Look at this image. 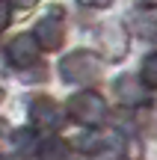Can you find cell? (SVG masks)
<instances>
[{
  "instance_id": "cell-1",
  "label": "cell",
  "mask_w": 157,
  "mask_h": 160,
  "mask_svg": "<svg viewBox=\"0 0 157 160\" xmlns=\"http://www.w3.org/2000/svg\"><path fill=\"white\" fill-rule=\"evenodd\" d=\"M59 74L65 83H92L101 77V57L92 51H71L59 59Z\"/></svg>"
},
{
  "instance_id": "cell-2",
  "label": "cell",
  "mask_w": 157,
  "mask_h": 160,
  "mask_svg": "<svg viewBox=\"0 0 157 160\" xmlns=\"http://www.w3.org/2000/svg\"><path fill=\"white\" fill-rule=\"evenodd\" d=\"M68 116L74 122H80V125H86V128H101L104 119H107V104L98 92L86 89V92H77L68 101Z\"/></svg>"
},
{
  "instance_id": "cell-9",
  "label": "cell",
  "mask_w": 157,
  "mask_h": 160,
  "mask_svg": "<svg viewBox=\"0 0 157 160\" xmlns=\"http://www.w3.org/2000/svg\"><path fill=\"white\" fill-rule=\"evenodd\" d=\"M12 145H15V151H18L21 157L39 154V139H36V133L30 131V128H21V131L12 133Z\"/></svg>"
},
{
  "instance_id": "cell-14",
  "label": "cell",
  "mask_w": 157,
  "mask_h": 160,
  "mask_svg": "<svg viewBox=\"0 0 157 160\" xmlns=\"http://www.w3.org/2000/svg\"><path fill=\"white\" fill-rule=\"evenodd\" d=\"M142 6H148V9H157V0H142Z\"/></svg>"
},
{
  "instance_id": "cell-11",
  "label": "cell",
  "mask_w": 157,
  "mask_h": 160,
  "mask_svg": "<svg viewBox=\"0 0 157 160\" xmlns=\"http://www.w3.org/2000/svg\"><path fill=\"white\" fill-rule=\"evenodd\" d=\"M9 21H12V6L9 0H0V30L9 27Z\"/></svg>"
},
{
  "instance_id": "cell-12",
  "label": "cell",
  "mask_w": 157,
  "mask_h": 160,
  "mask_svg": "<svg viewBox=\"0 0 157 160\" xmlns=\"http://www.w3.org/2000/svg\"><path fill=\"white\" fill-rule=\"evenodd\" d=\"M80 6H89V9H107L110 6V0H77Z\"/></svg>"
},
{
  "instance_id": "cell-7",
  "label": "cell",
  "mask_w": 157,
  "mask_h": 160,
  "mask_svg": "<svg viewBox=\"0 0 157 160\" xmlns=\"http://www.w3.org/2000/svg\"><path fill=\"white\" fill-rule=\"evenodd\" d=\"M116 95L122 104H128V107H140V104L148 101L145 95V83L136 77H119L116 80Z\"/></svg>"
},
{
  "instance_id": "cell-16",
  "label": "cell",
  "mask_w": 157,
  "mask_h": 160,
  "mask_svg": "<svg viewBox=\"0 0 157 160\" xmlns=\"http://www.w3.org/2000/svg\"><path fill=\"white\" fill-rule=\"evenodd\" d=\"M0 101H3V89H0Z\"/></svg>"
},
{
  "instance_id": "cell-15",
  "label": "cell",
  "mask_w": 157,
  "mask_h": 160,
  "mask_svg": "<svg viewBox=\"0 0 157 160\" xmlns=\"http://www.w3.org/2000/svg\"><path fill=\"white\" fill-rule=\"evenodd\" d=\"M3 131H6V125H3V119H0V133H3Z\"/></svg>"
},
{
  "instance_id": "cell-8",
  "label": "cell",
  "mask_w": 157,
  "mask_h": 160,
  "mask_svg": "<svg viewBox=\"0 0 157 160\" xmlns=\"http://www.w3.org/2000/svg\"><path fill=\"white\" fill-rule=\"evenodd\" d=\"M39 154H42V160H77L74 151H71V145L65 142V139H56V137L39 142Z\"/></svg>"
},
{
  "instance_id": "cell-4",
  "label": "cell",
  "mask_w": 157,
  "mask_h": 160,
  "mask_svg": "<svg viewBox=\"0 0 157 160\" xmlns=\"http://www.w3.org/2000/svg\"><path fill=\"white\" fill-rule=\"evenodd\" d=\"M33 36H36V42H39V48H45V51H56V48L62 45V39H65L62 9H53V12H47L45 18H39Z\"/></svg>"
},
{
  "instance_id": "cell-13",
  "label": "cell",
  "mask_w": 157,
  "mask_h": 160,
  "mask_svg": "<svg viewBox=\"0 0 157 160\" xmlns=\"http://www.w3.org/2000/svg\"><path fill=\"white\" fill-rule=\"evenodd\" d=\"M9 3H15V6H21V9H33L39 0H9Z\"/></svg>"
},
{
  "instance_id": "cell-6",
  "label": "cell",
  "mask_w": 157,
  "mask_h": 160,
  "mask_svg": "<svg viewBox=\"0 0 157 160\" xmlns=\"http://www.w3.org/2000/svg\"><path fill=\"white\" fill-rule=\"evenodd\" d=\"M98 45H101V53H104L107 59H122L125 53H128V33H125V27H119V24H107V27L98 30Z\"/></svg>"
},
{
  "instance_id": "cell-10",
  "label": "cell",
  "mask_w": 157,
  "mask_h": 160,
  "mask_svg": "<svg viewBox=\"0 0 157 160\" xmlns=\"http://www.w3.org/2000/svg\"><path fill=\"white\" fill-rule=\"evenodd\" d=\"M140 80L148 86V89H157V53H151V57L142 59V74Z\"/></svg>"
},
{
  "instance_id": "cell-3",
  "label": "cell",
  "mask_w": 157,
  "mask_h": 160,
  "mask_svg": "<svg viewBox=\"0 0 157 160\" xmlns=\"http://www.w3.org/2000/svg\"><path fill=\"white\" fill-rule=\"evenodd\" d=\"M30 122H33L36 128H42V131H59V128L65 125V113L51 98L39 95V98L30 101Z\"/></svg>"
},
{
  "instance_id": "cell-5",
  "label": "cell",
  "mask_w": 157,
  "mask_h": 160,
  "mask_svg": "<svg viewBox=\"0 0 157 160\" xmlns=\"http://www.w3.org/2000/svg\"><path fill=\"white\" fill-rule=\"evenodd\" d=\"M6 59H9L15 68H30V65L39 62V42L30 33H18L15 39L6 45Z\"/></svg>"
}]
</instances>
